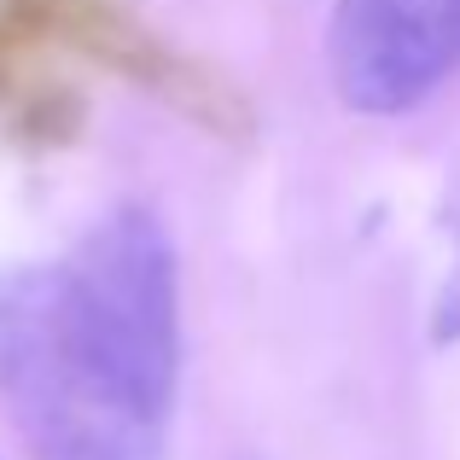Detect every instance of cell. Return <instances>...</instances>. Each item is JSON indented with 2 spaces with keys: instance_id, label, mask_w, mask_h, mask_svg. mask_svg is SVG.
Masks as SVG:
<instances>
[{
  "instance_id": "obj_2",
  "label": "cell",
  "mask_w": 460,
  "mask_h": 460,
  "mask_svg": "<svg viewBox=\"0 0 460 460\" xmlns=\"http://www.w3.org/2000/svg\"><path fill=\"white\" fill-rule=\"evenodd\" d=\"M326 65L349 111H414L460 76V0H338Z\"/></svg>"
},
{
  "instance_id": "obj_1",
  "label": "cell",
  "mask_w": 460,
  "mask_h": 460,
  "mask_svg": "<svg viewBox=\"0 0 460 460\" xmlns=\"http://www.w3.org/2000/svg\"><path fill=\"white\" fill-rule=\"evenodd\" d=\"M181 379L175 245L117 210L58 262L0 269V402L41 460H164Z\"/></svg>"
}]
</instances>
